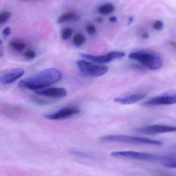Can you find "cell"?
I'll return each mask as SVG.
<instances>
[{
	"instance_id": "6da1fadb",
	"label": "cell",
	"mask_w": 176,
	"mask_h": 176,
	"mask_svg": "<svg viewBox=\"0 0 176 176\" xmlns=\"http://www.w3.org/2000/svg\"><path fill=\"white\" fill-rule=\"evenodd\" d=\"M62 78L63 74L59 70L55 68H48L21 80L18 86L21 89L36 91L46 88L59 82Z\"/></svg>"
},
{
	"instance_id": "7a4b0ae2",
	"label": "cell",
	"mask_w": 176,
	"mask_h": 176,
	"mask_svg": "<svg viewBox=\"0 0 176 176\" xmlns=\"http://www.w3.org/2000/svg\"><path fill=\"white\" fill-rule=\"evenodd\" d=\"M129 58L139 62L142 66L150 69H158L163 65L162 59L156 53L145 51L132 52L129 54Z\"/></svg>"
},
{
	"instance_id": "3957f363",
	"label": "cell",
	"mask_w": 176,
	"mask_h": 176,
	"mask_svg": "<svg viewBox=\"0 0 176 176\" xmlns=\"http://www.w3.org/2000/svg\"><path fill=\"white\" fill-rule=\"evenodd\" d=\"M102 142H119L130 144H144L155 146H161L162 141L143 137H134L126 135H108L100 137Z\"/></svg>"
},
{
	"instance_id": "277c9868",
	"label": "cell",
	"mask_w": 176,
	"mask_h": 176,
	"mask_svg": "<svg viewBox=\"0 0 176 176\" xmlns=\"http://www.w3.org/2000/svg\"><path fill=\"white\" fill-rule=\"evenodd\" d=\"M77 65L81 73L88 76H101L106 74L108 70V66L96 64L84 60L77 61Z\"/></svg>"
},
{
	"instance_id": "5b68a950",
	"label": "cell",
	"mask_w": 176,
	"mask_h": 176,
	"mask_svg": "<svg viewBox=\"0 0 176 176\" xmlns=\"http://www.w3.org/2000/svg\"><path fill=\"white\" fill-rule=\"evenodd\" d=\"M114 158H127L133 160L147 161H160L162 160L163 156H159L153 153L134 151H113L111 154Z\"/></svg>"
},
{
	"instance_id": "8992f818",
	"label": "cell",
	"mask_w": 176,
	"mask_h": 176,
	"mask_svg": "<svg viewBox=\"0 0 176 176\" xmlns=\"http://www.w3.org/2000/svg\"><path fill=\"white\" fill-rule=\"evenodd\" d=\"M125 55V53L121 52H111L101 56L92 55L87 54H82L81 55L84 58L87 59L93 62L101 64L111 62L118 59L122 58Z\"/></svg>"
},
{
	"instance_id": "52a82bcc",
	"label": "cell",
	"mask_w": 176,
	"mask_h": 176,
	"mask_svg": "<svg viewBox=\"0 0 176 176\" xmlns=\"http://www.w3.org/2000/svg\"><path fill=\"white\" fill-rule=\"evenodd\" d=\"M176 128L175 127L162 125H154L136 128L134 129V131L138 134L147 135H154L157 134L173 132L176 131Z\"/></svg>"
},
{
	"instance_id": "ba28073f",
	"label": "cell",
	"mask_w": 176,
	"mask_h": 176,
	"mask_svg": "<svg viewBox=\"0 0 176 176\" xmlns=\"http://www.w3.org/2000/svg\"><path fill=\"white\" fill-rule=\"evenodd\" d=\"M176 103L175 94L165 93L159 96L151 98L142 103L144 107H154L161 105H173Z\"/></svg>"
},
{
	"instance_id": "9c48e42d",
	"label": "cell",
	"mask_w": 176,
	"mask_h": 176,
	"mask_svg": "<svg viewBox=\"0 0 176 176\" xmlns=\"http://www.w3.org/2000/svg\"><path fill=\"white\" fill-rule=\"evenodd\" d=\"M80 112L79 109L76 107H66L51 114H45L43 117L49 120H59L75 116Z\"/></svg>"
},
{
	"instance_id": "30bf717a",
	"label": "cell",
	"mask_w": 176,
	"mask_h": 176,
	"mask_svg": "<svg viewBox=\"0 0 176 176\" xmlns=\"http://www.w3.org/2000/svg\"><path fill=\"white\" fill-rule=\"evenodd\" d=\"M24 70L22 68H14L0 75V84L3 85L13 84L20 79L24 74Z\"/></svg>"
},
{
	"instance_id": "8fae6325",
	"label": "cell",
	"mask_w": 176,
	"mask_h": 176,
	"mask_svg": "<svg viewBox=\"0 0 176 176\" xmlns=\"http://www.w3.org/2000/svg\"><path fill=\"white\" fill-rule=\"evenodd\" d=\"M37 95L52 98H61L67 95V91L63 88H48L35 91Z\"/></svg>"
},
{
	"instance_id": "7c38bea8",
	"label": "cell",
	"mask_w": 176,
	"mask_h": 176,
	"mask_svg": "<svg viewBox=\"0 0 176 176\" xmlns=\"http://www.w3.org/2000/svg\"><path fill=\"white\" fill-rule=\"evenodd\" d=\"M0 111L2 114L9 118H17L19 117L23 113V109L16 105L5 104L2 105Z\"/></svg>"
},
{
	"instance_id": "4fadbf2b",
	"label": "cell",
	"mask_w": 176,
	"mask_h": 176,
	"mask_svg": "<svg viewBox=\"0 0 176 176\" xmlns=\"http://www.w3.org/2000/svg\"><path fill=\"white\" fill-rule=\"evenodd\" d=\"M146 96V94L145 93H135L115 98L114 101L116 103L122 105H130L136 103L140 100L144 99Z\"/></svg>"
},
{
	"instance_id": "5bb4252c",
	"label": "cell",
	"mask_w": 176,
	"mask_h": 176,
	"mask_svg": "<svg viewBox=\"0 0 176 176\" xmlns=\"http://www.w3.org/2000/svg\"><path fill=\"white\" fill-rule=\"evenodd\" d=\"M160 162L165 167L170 168H175L176 167V155L163 156L162 160Z\"/></svg>"
},
{
	"instance_id": "9a60e30c",
	"label": "cell",
	"mask_w": 176,
	"mask_h": 176,
	"mask_svg": "<svg viewBox=\"0 0 176 176\" xmlns=\"http://www.w3.org/2000/svg\"><path fill=\"white\" fill-rule=\"evenodd\" d=\"M115 9V7L113 5L108 4L101 5L98 8V11L99 13L102 14H109L113 11Z\"/></svg>"
},
{
	"instance_id": "2e32d148",
	"label": "cell",
	"mask_w": 176,
	"mask_h": 176,
	"mask_svg": "<svg viewBox=\"0 0 176 176\" xmlns=\"http://www.w3.org/2000/svg\"><path fill=\"white\" fill-rule=\"evenodd\" d=\"M76 15L74 13L71 12H68V13H64L61 14L59 18H58L57 22L58 23H61L64 22L68 21L69 20H71L76 17Z\"/></svg>"
},
{
	"instance_id": "e0dca14e",
	"label": "cell",
	"mask_w": 176,
	"mask_h": 176,
	"mask_svg": "<svg viewBox=\"0 0 176 176\" xmlns=\"http://www.w3.org/2000/svg\"><path fill=\"white\" fill-rule=\"evenodd\" d=\"M10 46L16 51L21 52L24 51L25 48V45L24 43L17 42V41H12L9 43Z\"/></svg>"
},
{
	"instance_id": "ac0fdd59",
	"label": "cell",
	"mask_w": 176,
	"mask_h": 176,
	"mask_svg": "<svg viewBox=\"0 0 176 176\" xmlns=\"http://www.w3.org/2000/svg\"><path fill=\"white\" fill-rule=\"evenodd\" d=\"M85 41V38L81 34H77L73 39V43L76 47H80L83 45Z\"/></svg>"
},
{
	"instance_id": "d6986e66",
	"label": "cell",
	"mask_w": 176,
	"mask_h": 176,
	"mask_svg": "<svg viewBox=\"0 0 176 176\" xmlns=\"http://www.w3.org/2000/svg\"><path fill=\"white\" fill-rule=\"evenodd\" d=\"M72 34V30L69 28H67L63 30L61 32V38L63 40H67L70 38Z\"/></svg>"
},
{
	"instance_id": "ffe728a7",
	"label": "cell",
	"mask_w": 176,
	"mask_h": 176,
	"mask_svg": "<svg viewBox=\"0 0 176 176\" xmlns=\"http://www.w3.org/2000/svg\"><path fill=\"white\" fill-rule=\"evenodd\" d=\"M70 153H72V155L76 156H80L82 158H90V155H88L87 153L82 152V151H77V150H72L70 151Z\"/></svg>"
},
{
	"instance_id": "44dd1931",
	"label": "cell",
	"mask_w": 176,
	"mask_h": 176,
	"mask_svg": "<svg viewBox=\"0 0 176 176\" xmlns=\"http://www.w3.org/2000/svg\"><path fill=\"white\" fill-rule=\"evenodd\" d=\"M11 16V13H8V12L2 13L0 14V24H3L4 23L7 21Z\"/></svg>"
},
{
	"instance_id": "7402d4cb",
	"label": "cell",
	"mask_w": 176,
	"mask_h": 176,
	"mask_svg": "<svg viewBox=\"0 0 176 176\" xmlns=\"http://www.w3.org/2000/svg\"><path fill=\"white\" fill-rule=\"evenodd\" d=\"M33 100L35 103L40 104V105H47L50 103V102H49L48 100H45L42 98L37 97H33Z\"/></svg>"
},
{
	"instance_id": "603a6c76",
	"label": "cell",
	"mask_w": 176,
	"mask_h": 176,
	"mask_svg": "<svg viewBox=\"0 0 176 176\" xmlns=\"http://www.w3.org/2000/svg\"><path fill=\"white\" fill-rule=\"evenodd\" d=\"M24 56L28 59H34L36 57V54L33 50H28L24 53Z\"/></svg>"
},
{
	"instance_id": "cb8c5ba5",
	"label": "cell",
	"mask_w": 176,
	"mask_h": 176,
	"mask_svg": "<svg viewBox=\"0 0 176 176\" xmlns=\"http://www.w3.org/2000/svg\"><path fill=\"white\" fill-rule=\"evenodd\" d=\"M164 27V23L162 21H160V20H158V21H156L155 22L153 25V29H155V30H162Z\"/></svg>"
},
{
	"instance_id": "d4e9b609",
	"label": "cell",
	"mask_w": 176,
	"mask_h": 176,
	"mask_svg": "<svg viewBox=\"0 0 176 176\" xmlns=\"http://www.w3.org/2000/svg\"><path fill=\"white\" fill-rule=\"evenodd\" d=\"M86 31L90 35H93L96 32V28L93 25H89L87 26Z\"/></svg>"
},
{
	"instance_id": "484cf974",
	"label": "cell",
	"mask_w": 176,
	"mask_h": 176,
	"mask_svg": "<svg viewBox=\"0 0 176 176\" xmlns=\"http://www.w3.org/2000/svg\"><path fill=\"white\" fill-rule=\"evenodd\" d=\"M10 34H11V29L9 27H6L3 31V34L4 36H9Z\"/></svg>"
},
{
	"instance_id": "4316f807",
	"label": "cell",
	"mask_w": 176,
	"mask_h": 176,
	"mask_svg": "<svg viewBox=\"0 0 176 176\" xmlns=\"http://www.w3.org/2000/svg\"><path fill=\"white\" fill-rule=\"evenodd\" d=\"M149 37V35L148 32H145L144 34H143L142 35V38L143 39H147Z\"/></svg>"
},
{
	"instance_id": "83f0119b",
	"label": "cell",
	"mask_w": 176,
	"mask_h": 176,
	"mask_svg": "<svg viewBox=\"0 0 176 176\" xmlns=\"http://www.w3.org/2000/svg\"><path fill=\"white\" fill-rule=\"evenodd\" d=\"M110 22H111L112 23H115V22L117 21V18L115 17H111V18L109 19Z\"/></svg>"
},
{
	"instance_id": "f1b7e54d",
	"label": "cell",
	"mask_w": 176,
	"mask_h": 176,
	"mask_svg": "<svg viewBox=\"0 0 176 176\" xmlns=\"http://www.w3.org/2000/svg\"><path fill=\"white\" fill-rule=\"evenodd\" d=\"M96 20H97V22H99V23H101L102 22H103V19L102 18H97Z\"/></svg>"
},
{
	"instance_id": "f546056e",
	"label": "cell",
	"mask_w": 176,
	"mask_h": 176,
	"mask_svg": "<svg viewBox=\"0 0 176 176\" xmlns=\"http://www.w3.org/2000/svg\"><path fill=\"white\" fill-rule=\"evenodd\" d=\"M133 20V18H132V17H130V18L129 20V21L130 22H131Z\"/></svg>"
},
{
	"instance_id": "4dcf8cb0",
	"label": "cell",
	"mask_w": 176,
	"mask_h": 176,
	"mask_svg": "<svg viewBox=\"0 0 176 176\" xmlns=\"http://www.w3.org/2000/svg\"><path fill=\"white\" fill-rule=\"evenodd\" d=\"M1 43H2V41L0 40V45H1Z\"/></svg>"
},
{
	"instance_id": "1f68e13d",
	"label": "cell",
	"mask_w": 176,
	"mask_h": 176,
	"mask_svg": "<svg viewBox=\"0 0 176 176\" xmlns=\"http://www.w3.org/2000/svg\"><path fill=\"white\" fill-rule=\"evenodd\" d=\"M24 1H25V0H24Z\"/></svg>"
}]
</instances>
